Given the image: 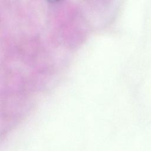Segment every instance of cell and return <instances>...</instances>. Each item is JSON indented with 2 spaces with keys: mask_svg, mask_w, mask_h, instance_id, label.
Instances as JSON below:
<instances>
[{
  "mask_svg": "<svg viewBox=\"0 0 151 151\" xmlns=\"http://www.w3.org/2000/svg\"><path fill=\"white\" fill-rule=\"evenodd\" d=\"M48 1L50 2H52V3H54V2H57L58 1H59L60 0H47Z\"/></svg>",
  "mask_w": 151,
  "mask_h": 151,
  "instance_id": "6da1fadb",
  "label": "cell"
}]
</instances>
